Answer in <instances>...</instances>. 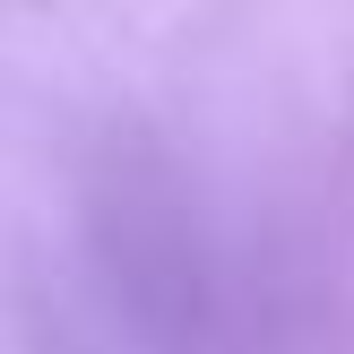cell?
Masks as SVG:
<instances>
[]
</instances>
